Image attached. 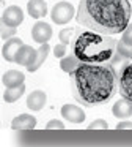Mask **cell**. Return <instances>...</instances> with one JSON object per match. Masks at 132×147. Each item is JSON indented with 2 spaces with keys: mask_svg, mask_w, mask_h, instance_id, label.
Instances as JSON below:
<instances>
[{
  "mask_svg": "<svg viewBox=\"0 0 132 147\" xmlns=\"http://www.w3.org/2000/svg\"><path fill=\"white\" fill-rule=\"evenodd\" d=\"M69 76L74 100L87 108L105 105L118 92V71L112 63H82Z\"/></svg>",
  "mask_w": 132,
  "mask_h": 147,
  "instance_id": "cell-1",
  "label": "cell"
},
{
  "mask_svg": "<svg viewBox=\"0 0 132 147\" xmlns=\"http://www.w3.org/2000/svg\"><path fill=\"white\" fill-rule=\"evenodd\" d=\"M132 7L129 0H80L75 21L88 30L116 35L131 24Z\"/></svg>",
  "mask_w": 132,
  "mask_h": 147,
  "instance_id": "cell-2",
  "label": "cell"
},
{
  "mask_svg": "<svg viewBox=\"0 0 132 147\" xmlns=\"http://www.w3.org/2000/svg\"><path fill=\"white\" fill-rule=\"evenodd\" d=\"M116 41L112 35L94 32V30H75L71 43L72 54L82 63H112L116 54Z\"/></svg>",
  "mask_w": 132,
  "mask_h": 147,
  "instance_id": "cell-3",
  "label": "cell"
},
{
  "mask_svg": "<svg viewBox=\"0 0 132 147\" xmlns=\"http://www.w3.org/2000/svg\"><path fill=\"white\" fill-rule=\"evenodd\" d=\"M118 92L121 96L132 101V62L118 68Z\"/></svg>",
  "mask_w": 132,
  "mask_h": 147,
  "instance_id": "cell-4",
  "label": "cell"
},
{
  "mask_svg": "<svg viewBox=\"0 0 132 147\" xmlns=\"http://www.w3.org/2000/svg\"><path fill=\"white\" fill-rule=\"evenodd\" d=\"M75 10L69 2H58L50 10V19L57 26H65L74 18Z\"/></svg>",
  "mask_w": 132,
  "mask_h": 147,
  "instance_id": "cell-5",
  "label": "cell"
},
{
  "mask_svg": "<svg viewBox=\"0 0 132 147\" xmlns=\"http://www.w3.org/2000/svg\"><path fill=\"white\" fill-rule=\"evenodd\" d=\"M31 38L36 43H39V45L49 43V40L52 38V27L47 22L38 21V22L31 27Z\"/></svg>",
  "mask_w": 132,
  "mask_h": 147,
  "instance_id": "cell-6",
  "label": "cell"
},
{
  "mask_svg": "<svg viewBox=\"0 0 132 147\" xmlns=\"http://www.w3.org/2000/svg\"><path fill=\"white\" fill-rule=\"evenodd\" d=\"M2 21L5 24H8V26H11V27H17V26H21L22 21H24V11H22V8L17 7V5H11V7H8L3 11Z\"/></svg>",
  "mask_w": 132,
  "mask_h": 147,
  "instance_id": "cell-7",
  "label": "cell"
},
{
  "mask_svg": "<svg viewBox=\"0 0 132 147\" xmlns=\"http://www.w3.org/2000/svg\"><path fill=\"white\" fill-rule=\"evenodd\" d=\"M24 46V43H22L21 38H17V36H13V38L6 40L5 45H3L2 48V55L5 60L8 62H14L16 60V55H17L19 49Z\"/></svg>",
  "mask_w": 132,
  "mask_h": 147,
  "instance_id": "cell-8",
  "label": "cell"
},
{
  "mask_svg": "<svg viewBox=\"0 0 132 147\" xmlns=\"http://www.w3.org/2000/svg\"><path fill=\"white\" fill-rule=\"evenodd\" d=\"M61 115L71 123H82L85 120V112L82 108L75 105H63L61 108Z\"/></svg>",
  "mask_w": 132,
  "mask_h": 147,
  "instance_id": "cell-9",
  "label": "cell"
},
{
  "mask_svg": "<svg viewBox=\"0 0 132 147\" xmlns=\"http://www.w3.org/2000/svg\"><path fill=\"white\" fill-rule=\"evenodd\" d=\"M36 49H33L31 46H28V45H24L21 49H19V52H17V55H16V60H14V63H17V65H22V67H25V68H28L30 65H33V62H35V59H36Z\"/></svg>",
  "mask_w": 132,
  "mask_h": 147,
  "instance_id": "cell-10",
  "label": "cell"
},
{
  "mask_svg": "<svg viewBox=\"0 0 132 147\" xmlns=\"http://www.w3.org/2000/svg\"><path fill=\"white\" fill-rule=\"evenodd\" d=\"M112 114L115 115V117H118V119H127V117H131V115H132V101L123 96L121 100H118V101L113 105Z\"/></svg>",
  "mask_w": 132,
  "mask_h": 147,
  "instance_id": "cell-11",
  "label": "cell"
},
{
  "mask_svg": "<svg viewBox=\"0 0 132 147\" xmlns=\"http://www.w3.org/2000/svg\"><path fill=\"white\" fill-rule=\"evenodd\" d=\"M47 96L43 90H33L30 95L27 96V108L31 111H41L46 106Z\"/></svg>",
  "mask_w": 132,
  "mask_h": 147,
  "instance_id": "cell-12",
  "label": "cell"
},
{
  "mask_svg": "<svg viewBox=\"0 0 132 147\" xmlns=\"http://www.w3.org/2000/svg\"><path fill=\"white\" fill-rule=\"evenodd\" d=\"M35 127H36V119L30 114H21L11 122L13 130H33Z\"/></svg>",
  "mask_w": 132,
  "mask_h": 147,
  "instance_id": "cell-13",
  "label": "cell"
},
{
  "mask_svg": "<svg viewBox=\"0 0 132 147\" xmlns=\"http://www.w3.org/2000/svg\"><path fill=\"white\" fill-rule=\"evenodd\" d=\"M27 11L33 19H41L47 14V3L44 0H28Z\"/></svg>",
  "mask_w": 132,
  "mask_h": 147,
  "instance_id": "cell-14",
  "label": "cell"
},
{
  "mask_svg": "<svg viewBox=\"0 0 132 147\" xmlns=\"http://www.w3.org/2000/svg\"><path fill=\"white\" fill-rule=\"evenodd\" d=\"M25 81V76L22 71H17V70H9L3 74L2 78V82L5 84V87H19L22 86Z\"/></svg>",
  "mask_w": 132,
  "mask_h": 147,
  "instance_id": "cell-15",
  "label": "cell"
},
{
  "mask_svg": "<svg viewBox=\"0 0 132 147\" xmlns=\"http://www.w3.org/2000/svg\"><path fill=\"white\" fill-rule=\"evenodd\" d=\"M82 65V62L79 60L77 57H75L74 54H69V55H65V57L60 60V68H61L65 73H68V74H71V73H74L75 70H77L79 67Z\"/></svg>",
  "mask_w": 132,
  "mask_h": 147,
  "instance_id": "cell-16",
  "label": "cell"
},
{
  "mask_svg": "<svg viewBox=\"0 0 132 147\" xmlns=\"http://www.w3.org/2000/svg\"><path fill=\"white\" fill-rule=\"evenodd\" d=\"M49 52H50V46L47 45V43L41 45V48L38 49V52H36V59H35L33 65H30V67H28L27 70L30 71V73H33V71L39 70V68H41V65L44 63V60H46V59H47V55H49Z\"/></svg>",
  "mask_w": 132,
  "mask_h": 147,
  "instance_id": "cell-17",
  "label": "cell"
},
{
  "mask_svg": "<svg viewBox=\"0 0 132 147\" xmlns=\"http://www.w3.org/2000/svg\"><path fill=\"white\" fill-rule=\"evenodd\" d=\"M24 93H25V84H22V86H19V87H6L5 93H3V100H5L6 103H14V101H17Z\"/></svg>",
  "mask_w": 132,
  "mask_h": 147,
  "instance_id": "cell-18",
  "label": "cell"
},
{
  "mask_svg": "<svg viewBox=\"0 0 132 147\" xmlns=\"http://www.w3.org/2000/svg\"><path fill=\"white\" fill-rule=\"evenodd\" d=\"M17 32V27H11L8 24H5L3 21H0V35H2V40H9L16 35Z\"/></svg>",
  "mask_w": 132,
  "mask_h": 147,
  "instance_id": "cell-19",
  "label": "cell"
},
{
  "mask_svg": "<svg viewBox=\"0 0 132 147\" xmlns=\"http://www.w3.org/2000/svg\"><path fill=\"white\" fill-rule=\"evenodd\" d=\"M60 41L63 43V45L68 46L69 43H72V40H74L75 36V30L74 29H63L61 32H60Z\"/></svg>",
  "mask_w": 132,
  "mask_h": 147,
  "instance_id": "cell-20",
  "label": "cell"
},
{
  "mask_svg": "<svg viewBox=\"0 0 132 147\" xmlns=\"http://www.w3.org/2000/svg\"><path fill=\"white\" fill-rule=\"evenodd\" d=\"M119 41H121L123 45L132 48V24H129V26L126 27V30L121 33V38H119Z\"/></svg>",
  "mask_w": 132,
  "mask_h": 147,
  "instance_id": "cell-21",
  "label": "cell"
},
{
  "mask_svg": "<svg viewBox=\"0 0 132 147\" xmlns=\"http://www.w3.org/2000/svg\"><path fill=\"white\" fill-rule=\"evenodd\" d=\"M88 128H90V130H107V128H109V123H107L105 120H102V119H97V120L91 122V123L88 125Z\"/></svg>",
  "mask_w": 132,
  "mask_h": 147,
  "instance_id": "cell-22",
  "label": "cell"
},
{
  "mask_svg": "<svg viewBox=\"0 0 132 147\" xmlns=\"http://www.w3.org/2000/svg\"><path fill=\"white\" fill-rule=\"evenodd\" d=\"M53 55L58 59H63L66 55V45H63V43H60V45H57L55 48H53Z\"/></svg>",
  "mask_w": 132,
  "mask_h": 147,
  "instance_id": "cell-23",
  "label": "cell"
},
{
  "mask_svg": "<svg viewBox=\"0 0 132 147\" xmlns=\"http://www.w3.org/2000/svg\"><path fill=\"white\" fill-rule=\"evenodd\" d=\"M46 128L47 130H63V128H65V123H63L61 120H50V122H47Z\"/></svg>",
  "mask_w": 132,
  "mask_h": 147,
  "instance_id": "cell-24",
  "label": "cell"
},
{
  "mask_svg": "<svg viewBox=\"0 0 132 147\" xmlns=\"http://www.w3.org/2000/svg\"><path fill=\"white\" fill-rule=\"evenodd\" d=\"M118 130H132V122H127V120H123L116 125Z\"/></svg>",
  "mask_w": 132,
  "mask_h": 147,
  "instance_id": "cell-25",
  "label": "cell"
},
{
  "mask_svg": "<svg viewBox=\"0 0 132 147\" xmlns=\"http://www.w3.org/2000/svg\"><path fill=\"white\" fill-rule=\"evenodd\" d=\"M131 2H132V0H131Z\"/></svg>",
  "mask_w": 132,
  "mask_h": 147,
  "instance_id": "cell-26",
  "label": "cell"
}]
</instances>
